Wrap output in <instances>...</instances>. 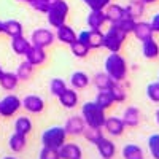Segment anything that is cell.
Segmentation results:
<instances>
[{
	"mask_svg": "<svg viewBox=\"0 0 159 159\" xmlns=\"http://www.w3.org/2000/svg\"><path fill=\"white\" fill-rule=\"evenodd\" d=\"M105 73L113 81H124L127 76V61L119 52H110L105 59Z\"/></svg>",
	"mask_w": 159,
	"mask_h": 159,
	"instance_id": "cell-1",
	"label": "cell"
},
{
	"mask_svg": "<svg viewBox=\"0 0 159 159\" xmlns=\"http://www.w3.org/2000/svg\"><path fill=\"white\" fill-rule=\"evenodd\" d=\"M81 116L89 127H103V123L107 119L105 108H102L96 102H86L81 107Z\"/></svg>",
	"mask_w": 159,
	"mask_h": 159,
	"instance_id": "cell-2",
	"label": "cell"
},
{
	"mask_svg": "<svg viewBox=\"0 0 159 159\" xmlns=\"http://www.w3.org/2000/svg\"><path fill=\"white\" fill-rule=\"evenodd\" d=\"M69 11H70V7H69V3L65 2V0H54L52 5H51V8L46 11L48 24L52 25L54 29L64 25L65 21H67Z\"/></svg>",
	"mask_w": 159,
	"mask_h": 159,
	"instance_id": "cell-3",
	"label": "cell"
},
{
	"mask_svg": "<svg viewBox=\"0 0 159 159\" xmlns=\"http://www.w3.org/2000/svg\"><path fill=\"white\" fill-rule=\"evenodd\" d=\"M126 34L121 32L115 24H111L108 30L103 34V48H107L110 52H119L126 42Z\"/></svg>",
	"mask_w": 159,
	"mask_h": 159,
	"instance_id": "cell-4",
	"label": "cell"
},
{
	"mask_svg": "<svg viewBox=\"0 0 159 159\" xmlns=\"http://www.w3.org/2000/svg\"><path fill=\"white\" fill-rule=\"evenodd\" d=\"M67 140V132H65L64 127L54 126V127H49L46 129L43 134H42V143L43 147H49V148H61L62 145Z\"/></svg>",
	"mask_w": 159,
	"mask_h": 159,
	"instance_id": "cell-5",
	"label": "cell"
},
{
	"mask_svg": "<svg viewBox=\"0 0 159 159\" xmlns=\"http://www.w3.org/2000/svg\"><path fill=\"white\" fill-rule=\"evenodd\" d=\"M22 108V100L16 94H8L0 100V116L11 118Z\"/></svg>",
	"mask_w": 159,
	"mask_h": 159,
	"instance_id": "cell-6",
	"label": "cell"
},
{
	"mask_svg": "<svg viewBox=\"0 0 159 159\" xmlns=\"http://www.w3.org/2000/svg\"><path fill=\"white\" fill-rule=\"evenodd\" d=\"M56 40V34H52L49 29L46 27H40V29H35L30 35V43L35 45V46H40V48H48L54 43Z\"/></svg>",
	"mask_w": 159,
	"mask_h": 159,
	"instance_id": "cell-7",
	"label": "cell"
},
{
	"mask_svg": "<svg viewBox=\"0 0 159 159\" xmlns=\"http://www.w3.org/2000/svg\"><path fill=\"white\" fill-rule=\"evenodd\" d=\"M103 129L108 135L111 137H121L126 130V124L123 121V118H118V116H110L105 119L103 123Z\"/></svg>",
	"mask_w": 159,
	"mask_h": 159,
	"instance_id": "cell-8",
	"label": "cell"
},
{
	"mask_svg": "<svg viewBox=\"0 0 159 159\" xmlns=\"http://www.w3.org/2000/svg\"><path fill=\"white\" fill-rule=\"evenodd\" d=\"M22 108L27 111V113H42L45 110V100L40 97V96H35V94H29L22 99Z\"/></svg>",
	"mask_w": 159,
	"mask_h": 159,
	"instance_id": "cell-9",
	"label": "cell"
},
{
	"mask_svg": "<svg viewBox=\"0 0 159 159\" xmlns=\"http://www.w3.org/2000/svg\"><path fill=\"white\" fill-rule=\"evenodd\" d=\"M65 132H67V135H83V132L86 129V123L83 116H72L69 118L67 121H65V126H64Z\"/></svg>",
	"mask_w": 159,
	"mask_h": 159,
	"instance_id": "cell-10",
	"label": "cell"
},
{
	"mask_svg": "<svg viewBox=\"0 0 159 159\" xmlns=\"http://www.w3.org/2000/svg\"><path fill=\"white\" fill-rule=\"evenodd\" d=\"M86 24L91 30H102V27L107 24V18H105L103 10H91L86 18Z\"/></svg>",
	"mask_w": 159,
	"mask_h": 159,
	"instance_id": "cell-11",
	"label": "cell"
},
{
	"mask_svg": "<svg viewBox=\"0 0 159 159\" xmlns=\"http://www.w3.org/2000/svg\"><path fill=\"white\" fill-rule=\"evenodd\" d=\"M24 57H25V61H27L29 64H32L34 67H40V65H43L46 62V57L48 56H46L45 48H40V46L32 45L30 49L27 51V54H25Z\"/></svg>",
	"mask_w": 159,
	"mask_h": 159,
	"instance_id": "cell-12",
	"label": "cell"
},
{
	"mask_svg": "<svg viewBox=\"0 0 159 159\" xmlns=\"http://www.w3.org/2000/svg\"><path fill=\"white\" fill-rule=\"evenodd\" d=\"M96 148H97V153L100 154L102 159H113L115 154H116V147L115 143L107 139V137H102L97 143H96Z\"/></svg>",
	"mask_w": 159,
	"mask_h": 159,
	"instance_id": "cell-13",
	"label": "cell"
},
{
	"mask_svg": "<svg viewBox=\"0 0 159 159\" xmlns=\"http://www.w3.org/2000/svg\"><path fill=\"white\" fill-rule=\"evenodd\" d=\"M61 159H83V150L76 143H67L65 142L59 148Z\"/></svg>",
	"mask_w": 159,
	"mask_h": 159,
	"instance_id": "cell-14",
	"label": "cell"
},
{
	"mask_svg": "<svg viewBox=\"0 0 159 159\" xmlns=\"http://www.w3.org/2000/svg\"><path fill=\"white\" fill-rule=\"evenodd\" d=\"M32 43L29 38H25L24 35H18V37H11V49L16 56H25L27 51L30 49Z\"/></svg>",
	"mask_w": 159,
	"mask_h": 159,
	"instance_id": "cell-15",
	"label": "cell"
},
{
	"mask_svg": "<svg viewBox=\"0 0 159 159\" xmlns=\"http://www.w3.org/2000/svg\"><path fill=\"white\" fill-rule=\"evenodd\" d=\"M103 13H105V18H107V22L115 24V22H118L119 19H123L126 16V8L118 5V3H110V5L105 7Z\"/></svg>",
	"mask_w": 159,
	"mask_h": 159,
	"instance_id": "cell-16",
	"label": "cell"
},
{
	"mask_svg": "<svg viewBox=\"0 0 159 159\" xmlns=\"http://www.w3.org/2000/svg\"><path fill=\"white\" fill-rule=\"evenodd\" d=\"M76 37H78L76 32L67 24H64V25H61V27L56 29V40H59L62 45H69L70 46L73 42H76Z\"/></svg>",
	"mask_w": 159,
	"mask_h": 159,
	"instance_id": "cell-17",
	"label": "cell"
},
{
	"mask_svg": "<svg viewBox=\"0 0 159 159\" xmlns=\"http://www.w3.org/2000/svg\"><path fill=\"white\" fill-rule=\"evenodd\" d=\"M135 35L137 40H140V42H145V40H148V38H153L154 32L151 29V24L147 22V21H139L135 22V27H134V32H132Z\"/></svg>",
	"mask_w": 159,
	"mask_h": 159,
	"instance_id": "cell-18",
	"label": "cell"
},
{
	"mask_svg": "<svg viewBox=\"0 0 159 159\" xmlns=\"http://www.w3.org/2000/svg\"><path fill=\"white\" fill-rule=\"evenodd\" d=\"M140 119H142V113L137 107H127L123 111V121L126 127H137L140 124Z\"/></svg>",
	"mask_w": 159,
	"mask_h": 159,
	"instance_id": "cell-19",
	"label": "cell"
},
{
	"mask_svg": "<svg viewBox=\"0 0 159 159\" xmlns=\"http://www.w3.org/2000/svg\"><path fill=\"white\" fill-rule=\"evenodd\" d=\"M57 99H59V102H61V105H62L64 108H69L70 110V108H75L76 105H78V92L73 88L72 89L67 88Z\"/></svg>",
	"mask_w": 159,
	"mask_h": 159,
	"instance_id": "cell-20",
	"label": "cell"
},
{
	"mask_svg": "<svg viewBox=\"0 0 159 159\" xmlns=\"http://www.w3.org/2000/svg\"><path fill=\"white\" fill-rule=\"evenodd\" d=\"M142 54L145 59H157L159 57V43L154 38H148L142 42Z\"/></svg>",
	"mask_w": 159,
	"mask_h": 159,
	"instance_id": "cell-21",
	"label": "cell"
},
{
	"mask_svg": "<svg viewBox=\"0 0 159 159\" xmlns=\"http://www.w3.org/2000/svg\"><path fill=\"white\" fill-rule=\"evenodd\" d=\"M2 32L7 34L10 38L11 37H18L22 35V24L16 19H7L2 21Z\"/></svg>",
	"mask_w": 159,
	"mask_h": 159,
	"instance_id": "cell-22",
	"label": "cell"
},
{
	"mask_svg": "<svg viewBox=\"0 0 159 159\" xmlns=\"http://www.w3.org/2000/svg\"><path fill=\"white\" fill-rule=\"evenodd\" d=\"M91 83V78L86 72H73L70 76V86L73 89H86Z\"/></svg>",
	"mask_w": 159,
	"mask_h": 159,
	"instance_id": "cell-23",
	"label": "cell"
},
{
	"mask_svg": "<svg viewBox=\"0 0 159 159\" xmlns=\"http://www.w3.org/2000/svg\"><path fill=\"white\" fill-rule=\"evenodd\" d=\"M124 8H126V15L134 19H140L145 13V3L142 0H130Z\"/></svg>",
	"mask_w": 159,
	"mask_h": 159,
	"instance_id": "cell-24",
	"label": "cell"
},
{
	"mask_svg": "<svg viewBox=\"0 0 159 159\" xmlns=\"http://www.w3.org/2000/svg\"><path fill=\"white\" fill-rule=\"evenodd\" d=\"M25 145H27V135H22V134H18V132H15L10 140H8V147L13 153H21L24 151Z\"/></svg>",
	"mask_w": 159,
	"mask_h": 159,
	"instance_id": "cell-25",
	"label": "cell"
},
{
	"mask_svg": "<svg viewBox=\"0 0 159 159\" xmlns=\"http://www.w3.org/2000/svg\"><path fill=\"white\" fill-rule=\"evenodd\" d=\"M19 83V78L15 72H3L0 76V86L5 91H15Z\"/></svg>",
	"mask_w": 159,
	"mask_h": 159,
	"instance_id": "cell-26",
	"label": "cell"
},
{
	"mask_svg": "<svg viewBox=\"0 0 159 159\" xmlns=\"http://www.w3.org/2000/svg\"><path fill=\"white\" fill-rule=\"evenodd\" d=\"M111 92V96L115 99V103H123L127 99V89L123 84V81H113V84L108 89Z\"/></svg>",
	"mask_w": 159,
	"mask_h": 159,
	"instance_id": "cell-27",
	"label": "cell"
},
{
	"mask_svg": "<svg viewBox=\"0 0 159 159\" xmlns=\"http://www.w3.org/2000/svg\"><path fill=\"white\" fill-rule=\"evenodd\" d=\"M97 105H100L102 108L105 110H108L110 107H113L115 105V99L111 96V92L108 89H103V91H99L97 92V96H96V100H94Z\"/></svg>",
	"mask_w": 159,
	"mask_h": 159,
	"instance_id": "cell-28",
	"label": "cell"
},
{
	"mask_svg": "<svg viewBox=\"0 0 159 159\" xmlns=\"http://www.w3.org/2000/svg\"><path fill=\"white\" fill-rule=\"evenodd\" d=\"M124 159H143V150L135 143H127L121 151Z\"/></svg>",
	"mask_w": 159,
	"mask_h": 159,
	"instance_id": "cell-29",
	"label": "cell"
},
{
	"mask_svg": "<svg viewBox=\"0 0 159 159\" xmlns=\"http://www.w3.org/2000/svg\"><path fill=\"white\" fill-rule=\"evenodd\" d=\"M32 121L30 118L27 116H19L16 121H15V132H18V134H22V135H29L32 132Z\"/></svg>",
	"mask_w": 159,
	"mask_h": 159,
	"instance_id": "cell-30",
	"label": "cell"
},
{
	"mask_svg": "<svg viewBox=\"0 0 159 159\" xmlns=\"http://www.w3.org/2000/svg\"><path fill=\"white\" fill-rule=\"evenodd\" d=\"M92 84H94L99 91H103V89H110V86L113 84V80L105 73V72H99L94 75L92 78Z\"/></svg>",
	"mask_w": 159,
	"mask_h": 159,
	"instance_id": "cell-31",
	"label": "cell"
},
{
	"mask_svg": "<svg viewBox=\"0 0 159 159\" xmlns=\"http://www.w3.org/2000/svg\"><path fill=\"white\" fill-rule=\"evenodd\" d=\"M34 69H35V67H34L32 64H29L27 61L21 62L19 67H18V70H16V75H18V78H19V81H27V80H30L32 75H34Z\"/></svg>",
	"mask_w": 159,
	"mask_h": 159,
	"instance_id": "cell-32",
	"label": "cell"
},
{
	"mask_svg": "<svg viewBox=\"0 0 159 159\" xmlns=\"http://www.w3.org/2000/svg\"><path fill=\"white\" fill-rule=\"evenodd\" d=\"M88 46H89L91 49L103 48V32H102V30H91V29H89Z\"/></svg>",
	"mask_w": 159,
	"mask_h": 159,
	"instance_id": "cell-33",
	"label": "cell"
},
{
	"mask_svg": "<svg viewBox=\"0 0 159 159\" xmlns=\"http://www.w3.org/2000/svg\"><path fill=\"white\" fill-rule=\"evenodd\" d=\"M135 22H137V19H134V18H130V16H124L123 19H119L118 22H115V25L121 30V32H124L126 35H129V34H132L134 32V27H135Z\"/></svg>",
	"mask_w": 159,
	"mask_h": 159,
	"instance_id": "cell-34",
	"label": "cell"
},
{
	"mask_svg": "<svg viewBox=\"0 0 159 159\" xmlns=\"http://www.w3.org/2000/svg\"><path fill=\"white\" fill-rule=\"evenodd\" d=\"M83 137H84L89 143L96 145V143L103 137L102 127H89V126H86V129H84V132H83Z\"/></svg>",
	"mask_w": 159,
	"mask_h": 159,
	"instance_id": "cell-35",
	"label": "cell"
},
{
	"mask_svg": "<svg viewBox=\"0 0 159 159\" xmlns=\"http://www.w3.org/2000/svg\"><path fill=\"white\" fill-rule=\"evenodd\" d=\"M70 51H72V54L75 56V57H78V59H83V57H86L88 54H89V51H91V48L88 46V45H84V43H81V42H73L72 45H70Z\"/></svg>",
	"mask_w": 159,
	"mask_h": 159,
	"instance_id": "cell-36",
	"label": "cell"
},
{
	"mask_svg": "<svg viewBox=\"0 0 159 159\" xmlns=\"http://www.w3.org/2000/svg\"><path fill=\"white\" fill-rule=\"evenodd\" d=\"M148 151L153 159H159V134H151L148 137Z\"/></svg>",
	"mask_w": 159,
	"mask_h": 159,
	"instance_id": "cell-37",
	"label": "cell"
},
{
	"mask_svg": "<svg viewBox=\"0 0 159 159\" xmlns=\"http://www.w3.org/2000/svg\"><path fill=\"white\" fill-rule=\"evenodd\" d=\"M65 89H67V84H65L64 80H61V78H52V80H51V83H49V91H51L52 96L59 97Z\"/></svg>",
	"mask_w": 159,
	"mask_h": 159,
	"instance_id": "cell-38",
	"label": "cell"
},
{
	"mask_svg": "<svg viewBox=\"0 0 159 159\" xmlns=\"http://www.w3.org/2000/svg\"><path fill=\"white\" fill-rule=\"evenodd\" d=\"M52 2H54V0H27V3H29L35 11L45 13V15H46V11L51 8Z\"/></svg>",
	"mask_w": 159,
	"mask_h": 159,
	"instance_id": "cell-39",
	"label": "cell"
},
{
	"mask_svg": "<svg viewBox=\"0 0 159 159\" xmlns=\"http://www.w3.org/2000/svg\"><path fill=\"white\" fill-rule=\"evenodd\" d=\"M147 97L151 102L159 103V81H153L147 86Z\"/></svg>",
	"mask_w": 159,
	"mask_h": 159,
	"instance_id": "cell-40",
	"label": "cell"
},
{
	"mask_svg": "<svg viewBox=\"0 0 159 159\" xmlns=\"http://www.w3.org/2000/svg\"><path fill=\"white\" fill-rule=\"evenodd\" d=\"M83 3L89 10H105V7L111 3V0H83Z\"/></svg>",
	"mask_w": 159,
	"mask_h": 159,
	"instance_id": "cell-41",
	"label": "cell"
},
{
	"mask_svg": "<svg viewBox=\"0 0 159 159\" xmlns=\"http://www.w3.org/2000/svg\"><path fill=\"white\" fill-rule=\"evenodd\" d=\"M40 159H61L59 150L57 148L43 147L42 150H40Z\"/></svg>",
	"mask_w": 159,
	"mask_h": 159,
	"instance_id": "cell-42",
	"label": "cell"
},
{
	"mask_svg": "<svg viewBox=\"0 0 159 159\" xmlns=\"http://www.w3.org/2000/svg\"><path fill=\"white\" fill-rule=\"evenodd\" d=\"M150 24H151V29H153V32H154V34H159V13H156V15L151 18Z\"/></svg>",
	"mask_w": 159,
	"mask_h": 159,
	"instance_id": "cell-43",
	"label": "cell"
},
{
	"mask_svg": "<svg viewBox=\"0 0 159 159\" xmlns=\"http://www.w3.org/2000/svg\"><path fill=\"white\" fill-rule=\"evenodd\" d=\"M142 2H143L145 5H150V3H154V2H157V0H142Z\"/></svg>",
	"mask_w": 159,
	"mask_h": 159,
	"instance_id": "cell-44",
	"label": "cell"
},
{
	"mask_svg": "<svg viewBox=\"0 0 159 159\" xmlns=\"http://www.w3.org/2000/svg\"><path fill=\"white\" fill-rule=\"evenodd\" d=\"M154 119H156V123L159 124V108L156 110V113H154Z\"/></svg>",
	"mask_w": 159,
	"mask_h": 159,
	"instance_id": "cell-45",
	"label": "cell"
},
{
	"mask_svg": "<svg viewBox=\"0 0 159 159\" xmlns=\"http://www.w3.org/2000/svg\"><path fill=\"white\" fill-rule=\"evenodd\" d=\"M3 72H5V70L2 69V65H0V76H2V73H3Z\"/></svg>",
	"mask_w": 159,
	"mask_h": 159,
	"instance_id": "cell-46",
	"label": "cell"
},
{
	"mask_svg": "<svg viewBox=\"0 0 159 159\" xmlns=\"http://www.w3.org/2000/svg\"><path fill=\"white\" fill-rule=\"evenodd\" d=\"M3 159H16V157H13V156H7V157H3Z\"/></svg>",
	"mask_w": 159,
	"mask_h": 159,
	"instance_id": "cell-47",
	"label": "cell"
},
{
	"mask_svg": "<svg viewBox=\"0 0 159 159\" xmlns=\"http://www.w3.org/2000/svg\"><path fill=\"white\" fill-rule=\"evenodd\" d=\"M0 34H2V21H0Z\"/></svg>",
	"mask_w": 159,
	"mask_h": 159,
	"instance_id": "cell-48",
	"label": "cell"
},
{
	"mask_svg": "<svg viewBox=\"0 0 159 159\" xmlns=\"http://www.w3.org/2000/svg\"><path fill=\"white\" fill-rule=\"evenodd\" d=\"M19 2H25V3H27V0H19Z\"/></svg>",
	"mask_w": 159,
	"mask_h": 159,
	"instance_id": "cell-49",
	"label": "cell"
}]
</instances>
